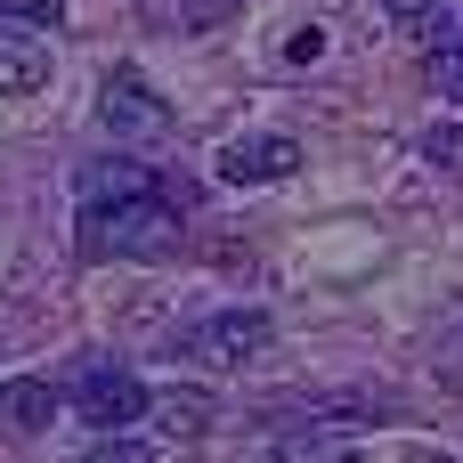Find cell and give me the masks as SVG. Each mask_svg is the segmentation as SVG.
<instances>
[{
  "label": "cell",
  "mask_w": 463,
  "mask_h": 463,
  "mask_svg": "<svg viewBox=\"0 0 463 463\" xmlns=\"http://www.w3.org/2000/svg\"><path fill=\"white\" fill-rule=\"evenodd\" d=\"M73 244L81 260H179L187 212L163 171L106 155V163H81L73 179Z\"/></svg>",
  "instance_id": "6da1fadb"
},
{
  "label": "cell",
  "mask_w": 463,
  "mask_h": 463,
  "mask_svg": "<svg viewBox=\"0 0 463 463\" xmlns=\"http://www.w3.org/2000/svg\"><path fill=\"white\" fill-rule=\"evenodd\" d=\"M269 309H212L203 326H187V334H171V350L187 358V366H244V358H260L269 350Z\"/></svg>",
  "instance_id": "7a4b0ae2"
},
{
  "label": "cell",
  "mask_w": 463,
  "mask_h": 463,
  "mask_svg": "<svg viewBox=\"0 0 463 463\" xmlns=\"http://www.w3.org/2000/svg\"><path fill=\"white\" fill-rule=\"evenodd\" d=\"M146 407H155V391H146L130 366H114V358H90V366L73 374V415H81L90 431H130Z\"/></svg>",
  "instance_id": "3957f363"
},
{
  "label": "cell",
  "mask_w": 463,
  "mask_h": 463,
  "mask_svg": "<svg viewBox=\"0 0 463 463\" xmlns=\"http://www.w3.org/2000/svg\"><path fill=\"white\" fill-rule=\"evenodd\" d=\"M98 122L114 130V146H155V138H171V106H163L130 65H114V73L98 81Z\"/></svg>",
  "instance_id": "277c9868"
},
{
  "label": "cell",
  "mask_w": 463,
  "mask_h": 463,
  "mask_svg": "<svg viewBox=\"0 0 463 463\" xmlns=\"http://www.w3.org/2000/svg\"><path fill=\"white\" fill-rule=\"evenodd\" d=\"M301 171V146L285 138V130H269V138H228L220 146V179L228 187H277V179H293Z\"/></svg>",
  "instance_id": "5b68a950"
},
{
  "label": "cell",
  "mask_w": 463,
  "mask_h": 463,
  "mask_svg": "<svg viewBox=\"0 0 463 463\" xmlns=\"http://www.w3.org/2000/svg\"><path fill=\"white\" fill-rule=\"evenodd\" d=\"M49 73H57L49 33H33V24H0V98H41Z\"/></svg>",
  "instance_id": "8992f818"
},
{
  "label": "cell",
  "mask_w": 463,
  "mask_h": 463,
  "mask_svg": "<svg viewBox=\"0 0 463 463\" xmlns=\"http://www.w3.org/2000/svg\"><path fill=\"white\" fill-rule=\"evenodd\" d=\"M244 0H138V24L146 33H171V41H195V33H220L236 24Z\"/></svg>",
  "instance_id": "52a82bcc"
},
{
  "label": "cell",
  "mask_w": 463,
  "mask_h": 463,
  "mask_svg": "<svg viewBox=\"0 0 463 463\" xmlns=\"http://www.w3.org/2000/svg\"><path fill=\"white\" fill-rule=\"evenodd\" d=\"M49 415H57V391H49V383H0V423L49 431Z\"/></svg>",
  "instance_id": "ba28073f"
},
{
  "label": "cell",
  "mask_w": 463,
  "mask_h": 463,
  "mask_svg": "<svg viewBox=\"0 0 463 463\" xmlns=\"http://www.w3.org/2000/svg\"><path fill=\"white\" fill-rule=\"evenodd\" d=\"M146 415H155L163 431H179V439H203V431H212V399H203V391H163Z\"/></svg>",
  "instance_id": "9c48e42d"
},
{
  "label": "cell",
  "mask_w": 463,
  "mask_h": 463,
  "mask_svg": "<svg viewBox=\"0 0 463 463\" xmlns=\"http://www.w3.org/2000/svg\"><path fill=\"white\" fill-rule=\"evenodd\" d=\"M415 33H423L431 57H439V49H463V0H431V8L415 16Z\"/></svg>",
  "instance_id": "30bf717a"
},
{
  "label": "cell",
  "mask_w": 463,
  "mask_h": 463,
  "mask_svg": "<svg viewBox=\"0 0 463 463\" xmlns=\"http://www.w3.org/2000/svg\"><path fill=\"white\" fill-rule=\"evenodd\" d=\"M423 163L431 171H463V122H431L423 130Z\"/></svg>",
  "instance_id": "8fae6325"
},
{
  "label": "cell",
  "mask_w": 463,
  "mask_h": 463,
  "mask_svg": "<svg viewBox=\"0 0 463 463\" xmlns=\"http://www.w3.org/2000/svg\"><path fill=\"white\" fill-rule=\"evenodd\" d=\"M0 24H33V33H57V24H65V0H0Z\"/></svg>",
  "instance_id": "7c38bea8"
},
{
  "label": "cell",
  "mask_w": 463,
  "mask_h": 463,
  "mask_svg": "<svg viewBox=\"0 0 463 463\" xmlns=\"http://www.w3.org/2000/svg\"><path fill=\"white\" fill-rule=\"evenodd\" d=\"M81 463H155V448H146V439H122V431H106V439H98Z\"/></svg>",
  "instance_id": "4fadbf2b"
},
{
  "label": "cell",
  "mask_w": 463,
  "mask_h": 463,
  "mask_svg": "<svg viewBox=\"0 0 463 463\" xmlns=\"http://www.w3.org/2000/svg\"><path fill=\"white\" fill-rule=\"evenodd\" d=\"M431 81H439L448 106H463V49H439V57H431Z\"/></svg>",
  "instance_id": "5bb4252c"
},
{
  "label": "cell",
  "mask_w": 463,
  "mask_h": 463,
  "mask_svg": "<svg viewBox=\"0 0 463 463\" xmlns=\"http://www.w3.org/2000/svg\"><path fill=\"white\" fill-rule=\"evenodd\" d=\"M317 57H326V33L317 24H293L285 33V65H317Z\"/></svg>",
  "instance_id": "9a60e30c"
},
{
  "label": "cell",
  "mask_w": 463,
  "mask_h": 463,
  "mask_svg": "<svg viewBox=\"0 0 463 463\" xmlns=\"http://www.w3.org/2000/svg\"><path fill=\"white\" fill-rule=\"evenodd\" d=\"M383 8H391V16H407V24H415V16H423V8H431V0H383Z\"/></svg>",
  "instance_id": "2e32d148"
},
{
  "label": "cell",
  "mask_w": 463,
  "mask_h": 463,
  "mask_svg": "<svg viewBox=\"0 0 463 463\" xmlns=\"http://www.w3.org/2000/svg\"><path fill=\"white\" fill-rule=\"evenodd\" d=\"M407 463H448V456H423V448H415V456H407Z\"/></svg>",
  "instance_id": "e0dca14e"
}]
</instances>
